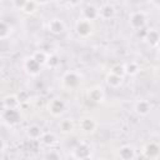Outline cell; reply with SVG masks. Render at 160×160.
I'll return each instance as SVG.
<instances>
[{
    "instance_id": "obj_16",
    "label": "cell",
    "mask_w": 160,
    "mask_h": 160,
    "mask_svg": "<svg viewBox=\"0 0 160 160\" xmlns=\"http://www.w3.org/2000/svg\"><path fill=\"white\" fill-rule=\"evenodd\" d=\"M134 110H135V112H136L138 115H140V116H146V115L150 112V110H151V105H150V102H149L148 100H145V99H139V100L134 104Z\"/></svg>"
},
{
    "instance_id": "obj_5",
    "label": "cell",
    "mask_w": 160,
    "mask_h": 160,
    "mask_svg": "<svg viewBox=\"0 0 160 160\" xmlns=\"http://www.w3.org/2000/svg\"><path fill=\"white\" fill-rule=\"evenodd\" d=\"M78 126H79V130L84 134V135H91L96 131L98 129V122L94 118L91 116H82L79 119V122H78Z\"/></svg>"
},
{
    "instance_id": "obj_23",
    "label": "cell",
    "mask_w": 160,
    "mask_h": 160,
    "mask_svg": "<svg viewBox=\"0 0 160 160\" xmlns=\"http://www.w3.org/2000/svg\"><path fill=\"white\" fill-rule=\"evenodd\" d=\"M31 56H32V59H34L40 66L46 65L48 59H49V54H48L45 50H36Z\"/></svg>"
},
{
    "instance_id": "obj_12",
    "label": "cell",
    "mask_w": 160,
    "mask_h": 160,
    "mask_svg": "<svg viewBox=\"0 0 160 160\" xmlns=\"http://www.w3.org/2000/svg\"><path fill=\"white\" fill-rule=\"evenodd\" d=\"M81 19H85L88 21L94 22V20L99 19V11L98 8L92 4H88L85 8H82L81 10Z\"/></svg>"
},
{
    "instance_id": "obj_31",
    "label": "cell",
    "mask_w": 160,
    "mask_h": 160,
    "mask_svg": "<svg viewBox=\"0 0 160 160\" xmlns=\"http://www.w3.org/2000/svg\"><path fill=\"white\" fill-rule=\"evenodd\" d=\"M81 160H92V158H91V155H90V156H86V158H84V159H81Z\"/></svg>"
},
{
    "instance_id": "obj_6",
    "label": "cell",
    "mask_w": 160,
    "mask_h": 160,
    "mask_svg": "<svg viewBox=\"0 0 160 160\" xmlns=\"http://www.w3.org/2000/svg\"><path fill=\"white\" fill-rule=\"evenodd\" d=\"M159 152H160V149H159V145L155 141L146 142L141 149V154L148 160H156L159 158Z\"/></svg>"
},
{
    "instance_id": "obj_24",
    "label": "cell",
    "mask_w": 160,
    "mask_h": 160,
    "mask_svg": "<svg viewBox=\"0 0 160 160\" xmlns=\"http://www.w3.org/2000/svg\"><path fill=\"white\" fill-rule=\"evenodd\" d=\"M124 70H125V75L135 76L140 71V65L138 62H135V61H130V62L124 64Z\"/></svg>"
},
{
    "instance_id": "obj_20",
    "label": "cell",
    "mask_w": 160,
    "mask_h": 160,
    "mask_svg": "<svg viewBox=\"0 0 160 160\" xmlns=\"http://www.w3.org/2000/svg\"><path fill=\"white\" fill-rule=\"evenodd\" d=\"M105 81H106V84H108L111 89H118V88H120V86L122 85L124 79L120 78V76H116V75H114V74H111V72H109V74L106 75V78H105Z\"/></svg>"
},
{
    "instance_id": "obj_3",
    "label": "cell",
    "mask_w": 160,
    "mask_h": 160,
    "mask_svg": "<svg viewBox=\"0 0 160 160\" xmlns=\"http://www.w3.org/2000/svg\"><path fill=\"white\" fill-rule=\"evenodd\" d=\"M81 82V75L75 70L66 71L61 78V84L66 89H76Z\"/></svg>"
},
{
    "instance_id": "obj_14",
    "label": "cell",
    "mask_w": 160,
    "mask_h": 160,
    "mask_svg": "<svg viewBox=\"0 0 160 160\" xmlns=\"http://www.w3.org/2000/svg\"><path fill=\"white\" fill-rule=\"evenodd\" d=\"M24 69L31 76H36L41 71V66L32 59V56H29V58L25 59V61H24Z\"/></svg>"
},
{
    "instance_id": "obj_13",
    "label": "cell",
    "mask_w": 160,
    "mask_h": 160,
    "mask_svg": "<svg viewBox=\"0 0 160 160\" xmlns=\"http://www.w3.org/2000/svg\"><path fill=\"white\" fill-rule=\"evenodd\" d=\"M98 11H99V18L104 19V20H109L111 18H114L115 15V6L110 2H104L100 5V8H98Z\"/></svg>"
},
{
    "instance_id": "obj_26",
    "label": "cell",
    "mask_w": 160,
    "mask_h": 160,
    "mask_svg": "<svg viewBox=\"0 0 160 160\" xmlns=\"http://www.w3.org/2000/svg\"><path fill=\"white\" fill-rule=\"evenodd\" d=\"M11 34V26L4 21V20H0V40L2 39H8Z\"/></svg>"
},
{
    "instance_id": "obj_11",
    "label": "cell",
    "mask_w": 160,
    "mask_h": 160,
    "mask_svg": "<svg viewBox=\"0 0 160 160\" xmlns=\"http://www.w3.org/2000/svg\"><path fill=\"white\" fill-rule=\"evenodd\" d=\"M2 120L9 125H15L20 120V112L18 109H4L1 112Z\"/></svg>"
},
{
    "instance_id": "obj_28",
    "label": "cell",
    "mask_w": 160,
    "mask_h": 160,
    "mask_svg": "<svg viewBox=\"0 0 160 160\" xmlns=\"http://www.w3.org/2000/svg\"><path fill=\"white\" fill-rule=\"evenodd\" d=\"M59 64H60V59L58 58V55H55V54H49V59H48V62H46V65L49 66V68H51V69H55V68H58L59 66Z\"/></svg>"
},
{
    "instance_id": "obj_30",
    "label": "cell",
    "mask_w": 160,
    "mask_h": 160,
    "mask_svg": "<svg viewBox=\"0 0 160 160\" xmlns=\"http://www.w3.org/2000/svg\"><path fill=\"white\" fill-rule=\"evenodd\" d=\"M5 146H6V145H5L4 139H2V138H0V154H1V152L5 150Z\"/></svg>"
},
{
    "instance_id": "obj_32",
    "label": "cell",
    "mask_w": 160,
    "mask_h": 160,
    "mask_svg": "<svg viewBox=\"0 0 160 160\" xmlns=\"http://www.w3.org/2000/svg\"><path fill=\"white\" fill-rule=\"evenodd\" d=\"M102 160H106V159H102Z\"/></svg>"
},
{
    "instance_id": "obj_2",
    "label": "cell",
    "mask_w": 160,
    "mask_h": 160,
    "mask_svg": "<svg viewBox=\"0 0 160 160\" xmlns=\"http://www.w3.org/2000/svg\"><path fill=\"white\" fill-rule=\"evenodd\" d=\"M148 21V16L141 10H135L129 15V25L134 30H141Z\"/></svg>"
},
{
    "instance_id": "obj_15",
    "label": "cell",
    "mask_w": 160,
    "mask_h": 160,
    "mask_svg": "<svg viewBox=\"0 0 160 160\" xmlns=\"http://www.w3.org/2000/svg\"><path fill=\"white\" fill-rule=\"evenodd\" d=\"M119 158L121 160H134L135 156H136V150L132 145H122L119 148Z\"/></svg>"
},
{
    "instance_id": "obj_10",
    "label": "cell",
    "mask_w": 160,
    "mask_h": 160,
    "mask_svg": "<svg viewBox=\"0 0 160 160\" xmlns=\"http://www.w3.org/2000/svg\"><path fill=\"white\" fill-rule=\"evenodd\" d=\"M65 29H66V25L64 20H61L60 18H52L48 22V30L54 35H60L61 32L65 31Z\"/></svg>"
},
{
    "instance_id": "obj_1",
    "label": "cell",
    "mask_w": 160,
    "mask_h": 160,
    "mask_svg": "<svg viewBox=\"0 0 160 160\" xmlns=\"http://www.w3.org/2000/svg\"><path fill=\"white\" fill-rule=\"evenodd\" d=\"M94 29H95L94 22L88 21L85 19L79 18V20H76L75 22V32L81 39H88L89 36H91L94 32Z\"/></svg>"
},
{
    "instance_id": "obj_19",
    "label": "cell",
    "mask_w": 160,
    "mask_h": 160,
    "mask_svg": "<svg viewBox=\"0 0 160 160\" xmlns=\"http://www.w3.org/2000/svg\"><path fill=\"white\" fill-rule=\"evenodd\" d=\"M42 132H44L42 129H41L39 125H36V124L30 125V126L28 128V130H26L28 138H29L30 140H39V139L41 138Z\"/></svg>"
},
{
    "instance_id": "obj_4",
    "label": "cell",
    "mask_w": 160,
    "mask_h": 160,
    "mask_svg": "<svg viewBox=\"0 0 160 160\" xmlns=\"http://www.w3.org/2000/svg\"><path fill=\"white\" fill-rule=\"evenodd\" d=\"M46 110L49 111V114L54 118H58V116H61L65 110H66V104L65 101L61 99V98H54L51 99L48 105H46Z\"/></svg>"
},
{
    "instance_id": "obj_22",
    "label": "cell",
    "mask_w": 160,
    "mask_h": 160,
    "mask_svg": "<svg viewBox=\"0 0 160 160\" xmlns=\"http://www.w3.org/2000/svg\"><path fill=\"white\" fill-rule=\"evenodd\" d=\"M145 40L150 44V46H158L159 44V40H160V35H159V31L156 29H150L146 31V35H145Z\"/></svg>"
},
{
    "instance_id": "obj_17",
    "label": "cell",
    "mask_w": 160,
    "mask_h": 160,
    "mask_svg": "<svg viewBox=\"0 0 160 160\" xmlns=\"http://www.w3.org/2000/svg\"><path fill=\"white\" fill-rule=\"evenodd\" d=\"M40 142L44 145V146H48V148H52L56 142H58V138H56V134L52 132V131H44L41 138L39 139Z\"/></svg>"
},
{
    "instance_id": "obj_8",
    "label": "cell",
    "mask_w": 160,
    "mask_h": 160,
    "mask_svg": "<svg viewBox=\"0 0 160 160\" xmlns=\"http://www.w3.org/2000/svg\"><path fill=\"white\" fill-rule=\"evenodd\" d=\"M12 5L18 6L19 10H21L24 14L32 15V14H35L38 11V8H39L40 2L32 1V0H30V1H15V2H12Z\"/></svg>"
},
{
    "instance_id": "obj_27",
    "label": "cell",
    "mask_w": 160,
    "mask_h": 160,
    "mask_svg": "<svg viewBox=\"0 0 160 160\" xmlns=\"http://www.w3.org/2000/svg\"><path fill=\"white\" fill-rule=\"evenodd\" d=\"M110 72L114 74V75H116V76H120V78L124 79V76H125L124 64H116V65H114V66L110 69Z\"/></svg>"
},
{
    "instance_id": "obj_7",
    "label": "cell",
    "mask_w": 160,
    "mask_h": 160,
    "mask_svg": "<svg viewBox=\"0 0 160 160\" xmlns=\"http://www.w3.org/2000/svg\"><path fill=\"white\" fill-rule=\"evenodd\" d=\"M90 154H91V146L85 141L79 142L72 149V152H71L72 158L76 159V160H81V159H84L86 156H90Z\"/></svg>"
},
{
    "instance_id": "obj_21",
    "label": "cell",
    "mask_w": 160,
    "mask_h": 160,
    "mask_svg": "<svg viewBox=\"0 0 160 160\" xmlns=\"http://www.w3.org/2000/svg\"><path fill=\"white\" fill-rule=\"evenodd\" d=\"M2 104H4V109H18L20 106V101H19L18 96L14 94L5 96L2 100Z\"/></svg>"
},
{
    "instance_id": "obj_9",
    "label": "cell",
    "mask_w": 160,
    "mask_h": 160,
    "mask_svg": "<svg viewBox=\"0 0 160 160\" xmlns=\"http://www.w3.org/2000/svg\"><path fill=\"white\" fill-rule=\"evenodd\" d=\"M86 96L90 101H92L95 104H100L105 99V92H104V89L101 86L95 85V86H91L90 89H88Z\"/></svg>"
},
{
    "instance_id": "obj_29",
    "label": "cell",
    "mask_w": 160,
    "mask_h": 160,
    "mask_svg": "<svg viewBox=\"0 0 160 160\" xmlns=\"http://www.w3.org/2000/svg\"><path fill=\"white\" fill-rule=\"evenodd\" d=\"M16 96H18V99H19L20 104L28 100V92H26V91H21V92H20L19 95H16Z\"/></svg>"
},
{
    "instance_id": "obj_25",
    "label": "cell",
    "mask_w": 160,
    "mask_h": 160,
    "mask_svg": "<svg viewBox=\"0 0 160 160\" xmlns=\"http://www.w3.org/2000/svg\"><path fill=\"white\" fill-rule=\"evenodd\" d=\"M42 160H62L61 154L56 149H49L44 152Z\"/></svg>"
},
{
    "instance_id": "obj_18",
    "label": "cell",
    "mask_w": 160,
    "mask_h": 160,
    "mask_svg": "<svg viewBox=\"0 0 160 160\" xmlns=\"http://www.w3.org/2000/svg\"><path fill=\"white\" fill-rule=\"evenodd\" d=\"M59 130L62 134H71L75 130V121L71 118H65L59 122Z\"/></svg>"
}]
</instances>
